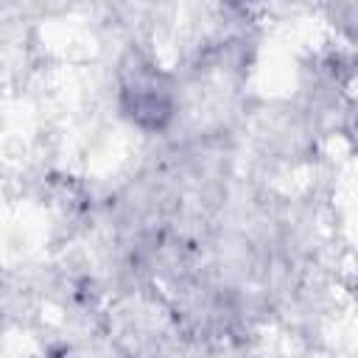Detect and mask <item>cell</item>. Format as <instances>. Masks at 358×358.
I'll return each instance as SVG.
<instances>
[{
	"mask_svg": "<svg viewBox=\"0 0 358 358\" xmlns=\"http://www.w3.org/2000/svg\"><path fill=\"white\" fill-rule=\"evenodd\" d=\"M123 112L143 129H159L171 117V87L145 62H137L120 84Z\"/></svg>",
	"mask_w": 358,
	"mask_h": 358,
	"instance_id": "6da1fadb",
	"label": "cell"
}]
</instances>
